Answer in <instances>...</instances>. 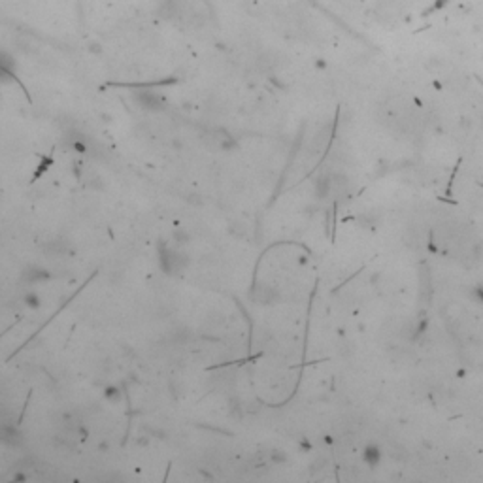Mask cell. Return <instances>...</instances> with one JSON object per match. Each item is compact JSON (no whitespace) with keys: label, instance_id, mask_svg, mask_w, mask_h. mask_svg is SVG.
<instances>
[{"label":"cell","instance_id":"8992f818","mask_svg":"<svg viewBox=\"0 0 483 483\" xmlns=\"http://www.w3.org/2000/svg\"><path fill=\"white\" fill-rule=\"evenodd\" d=\"M376 12H378V16L382 17V19H383V17H387V19H395V17L398 16L397 8H395L393 4H389V2H382V4L378 6V10H376Z\"/></svg>","mask_w":483,"mask_h":483},{"label":"cell","instance_id":"7a4b0ae2","mask_svg":"<svg viewBox=\"0 0 483 483\" xmlns=\"http://www.w3.org/2000/svg\"><path fill=\"white\" fill-rule=\"evenodd\" d=\"M360 459H363V462H365L368 468L380 466V464H382V459H383L382 447H380L378 444H367L365 447H363Z\"/></svg>","mask_w":483,"mask_h":483},{"label":"cell","instance_id":"52a82bcc","mask_svg":"<svg viewBox=\"0 0 483 483\" xmlns=\"http://www.w3.org/2000/svg\"><path fill=\"white\" fill-rule=\"evenodd\" d=\"M470 296L474 298L477 304H483V283H477V285H475V287L472 289Z\"/></svg>","mask_w":483,"mask_h":483},{"label":"cell","instance_id":"6da1fadb","mask_svg":"<svg viewBox=\"0 0 483 483\" xmlns=\"http://www.w3.org/2000/svg\"><path fill=\"white\" fill-rule=\"evenodd\" d=\"M159 263H161V268H163L166 274H178L187 259L183 257L181 253H178L176 250H170V248H161V257H159Z\"/></svg>","mask_w":483,"mask_h":483},{"label":"cell","instance_id":"5b68a950","mask_svg":"<svg viewBox=\"0 0 483 483\" xmlns=\"http://www.w3.org/2000/svg\"><path fill=\"white\" fill-rule=\"evenodd\" d=\"M23 278L29 281H40L44 280V278H47V272L44 268H40V266H31V268H27L23 272Z\"/></svg>","mask_w":483,"mask_h":483},{"label":"cell","instance_id":"3957f363","mask_svg":"<svg viewBox=\"0 0 483 483\" xmlns=\"http://www.w3.org/2000/svg\"><path fill=\"white\" fill-rule=\"evenodd\" d=\"M68 248H70V244L66 240H63V238H53V240H49L46 244L44 251H46L49 257H63V255L68 253Z\"/></svg>","mask_w":483,"mask_h":483},{"label":"cell","instance_id":"277c9868","mask_svg":"<svg viewBox=\"0 0 483 483\" xmlns=\"http://www.w3.org/2000/svg\"><path fill=\"white\" fill-rule=\"evenodd\" d=\"M14 68H16L14 59L0 53V81H8V79L14 78Z\"/></svg>","mask_w":483,"mask_h":483}]
</instances>
